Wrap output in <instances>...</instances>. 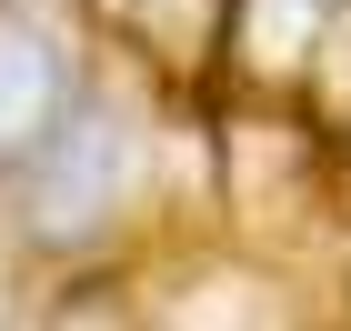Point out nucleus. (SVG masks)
I'll return each mask as SVG.
<instances>
[{"mask_svg":"<svg viewBox=\"0 0 351 331\" xmlns=\"http://www.w3.org/2000/svg\"><path fill=\"white\" fill-rule=\"evenodd\" d=\"M90 21H101L141 71H201V60H221L231 0H90Z\"/></svg>","mask_w":351,"mask_h":331,"instance_id":"3","label":"nucleus"},{"mask_svg":"<svg viewBox=\"0 0 351 331\" xmlns=\"http://www.w3.org/2000/svg\"><path fill=\"white\" fill-rule=\"evenodd\" d=\"M151 191H161V110H151V71L131 60V81L90 71L60 101V121L0 171V221L40 261H101L151 211Z\"/></svg>","mask_w":351,"mask_h":331,"instance_id":"1","label":"nucleus"},{"mask_svg":"<svg viewBox=\"0 0 351 331\" xmlns=\"http://www.w3.org/2000/svg\"><path fill=\"white\" fill-rule=\"evenodd\" d=\"M351 30V0H231V30H221V51H261V40H281L271 60H301L322 51V40H341Z\"/></svg>","mask_w":351,"mask_h":331,"instance_id":"4","label":"nucleus"},{"mask_svg":"<svg viewBox=\"0 0 351 331\" xmlns=\"http://www.w3.org/2000/svg\"><path fill=\"white\" fill-rule=\"evenodd\" d=\"M90 81L81 40L40 10V0H0V171L60 121V101Z\"/></svg>","mask_w":351,"mask_h":331,"instance_id":"2","label":"nucleus"}]
</instances>
